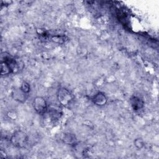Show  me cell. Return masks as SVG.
I'll use <instances>...</instances> for the list:
<instances>
[{
    "mask_svg": "<svg viewBox=\"0 0 159 159\" xmlns=\"http://www.w3.org/2000/svg\"><path fill=\"white\" fill-rule=\"evenodd\" d=\"M129 101L132 109L135 111L141 110L144 107V101L139 96L133 95L130 97Z\"/></svg>",
    "mask_w": 159,
    "mask_h": 159,
    "instance_id": "cell-5",
    "label": "cell"
},
{
    "mask_svg": "<svg viewBox=\"0 0 159 159\" xmlns=\"http://www.w3.org/2000/svg\"><path fill=\"white\" fill-rule=\"evenodd\" d=\"M19 88L20 89V90L22 92H24V93L27 94L29 93V92L30 91V86L29 83H27V81H23L21 83Z\"/></svg>",
    "mask_w": 159,
    "mask_h": 159,
    "instance_id": "cell-10",
    "label": "cell"
},
{
    "mask_svg": "<svg viewBox=\"0 0 159 159\" xmlns=\"http://www.w3.org/2000/svg\"><path fill=\"white\" fill-rule=\"evenodd\" d=\"M32 105L35 111L39 114H43L48 110L46 100L42 96H36L33 99Z\"/></svg>",
    "mask_w": 159,
    "mask_h": 159,
    "instance_id": "cell-4",
    "label": "cell"
},
{
    "mask_svg": "<svg viewBox=\"0 0 159 159\" xmlns=\"http://www.w3.org/2000/svg\"><path fill=\"white\" fill-rule=\"evenodd\" d=\"M134 144L138 150H141L144 147L145 142L142 138H137L134 140Z\"/></svg>",
    "mask_w": 159,
    "mask_h": 159,
    "instance_id": "cell-11",
    "label": "cell"
},
{
    "mask_svg": "<svg viewBox=\"0 0 159 159\" xmlns=\"http://www.w3.org/2000/svg\"><path fill=\"white\" fill-rule=\"evenodd\" d=\"M1 61H4L7 65L11 71V73H18L24 67V63L21 61L16 60L6 52H2Z\"/></svg>",
    "mask_w": 159,
    "mask_h": 159,
    "instance_id": "cell-1",
    "label": "cell"
},
{
    "mask_svg": "<svg viewBox=\"0 0 159 159\" xmlns=\"http://www.w3.org/2000/svg\"><path fill=\"white\" fill-rule=\"evenodd\" d=\"M12 2V1H2L1 2V5L2 6H9L11 4V3Z\"/></svg>",
    "mask_w": 159,
    "mask_h": 159,
    "instance_id": "cell-14",
    "label": "cell"
},
{
    "mask_svg": "<svg viewBox=\"0 0 159 159\" xmlns=\"http://www.w3.org/2000/svg\"><path fill=\"white\" fill-rule=\"evenodd\" d=\"M63 142L69 145H75L77 143V139L76 135L72 133H65L62 137Z\"/></svg>",
    "mask_w": 159,
    "mask_h": 159,
    "instance_id": "cell-8",
    "label": "cell"
},
{
    "mask_svg": "<svg viewBox=\"0 0 159 159\" xmlns=\"http://www.w3.org/2000/svg\"><path fill=\"white\" fill-rule=\"evenodd\" d=\"M10 73H11V71L9 67L6 63L1 61V75L3 76L9 75Z\"/></svg>",
    "mask_w": 159,
    "mask_h": 159,
    "instance_id": "cell-9",
    "label": "cell"
},
{
    "mask_svg": "<svg viewBox=\"0 0 159 159\" xmlns=\"http://www.w3.org/2000/svg\"><path fill=\"white\" fill-rule=\"evenodd\" d=\"M29 137L27 134L22 130H16L11 135L10 141L11 143L18 148H24L27 143Z\"/></svg>",
    "mask_w": 159,
    "mask_h": 159,
    "instance_id": "cell-2",
    "label": "cell"
},
{
    "mask_svg": "<svg viewBox=\"0 0 159 159\" xmlns=\"http://www.w3.org/2000/svg\"><path fill=\"white\" fill-rule=\"evenodd\" d=\"M7 116L9 117V118L11 119H16L17 117V112L15 111H9L7 114Z\"/></svg>",
    "mask_w": 159,
    "mask_h": 159,
    "instance_id": "cell-13",
    "label": "cell"
},
{
    "mask_svg": "<svg viewBox=\"0 0 159 159\" xmlns=\"http://www.w3.org/2000/svg\"><path fill=\"white\" fill-rule=\"evenodd\" d=\"M52 40L55 43H63L66 40V37L64 35H53L52 37Z\"/></svg>",
    "mask_w": 159,
    "mask_h": 159,
    "instance_id": "cell-12",
    "label": "cell"
},
{
    "mask_svg": "<svg viewBox=\"0 0 159 159\" xmlns=\"http://www.w3.org/2000/svg\"><path fill=\"white\" fill-rule=\"evenodd\" d=\"M11 96L15 101L21 103L24 102L28 97V94L22 92L19 88L13 89L11 93Z\"/></svg>",
    "mask_w": 159,
    "mask_h": 159,
    "instance_id": "cell-7",
    "label": "cell"
},
{
    "mask_svg": "<svg viewBox=\"0 0 159 159\" xmlns=\"http://www.w3.org/2000/svg\"><path fill=\"white\" fill-rule=\"evenodd\" d=\"M92 101L98 106H104L107 102V99L106 94L101 91L96 93L92 98Z\"/></svg>",
    "mask_w": 159,
    "mask_h": 159,
    "instance_id": "cell-6",
    "label": "cell"
},
{
    "mask_svg": "<svg viewBox=\"0 0 159 159\" xmlns=\"http://www.w3.org/2000/svg\"><path fill=\"white\" fill-rule=\"evenodd\" d=\"M57 98L59 103L63 106H67L73 99L71 93L66 88L61 87L57 92Z\"/></svg>",
    "mask_w": 159,
    "mask_h": 159,
    "instance_id": "cell-3",
    "label": "cell"
}]
</instances>
